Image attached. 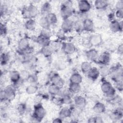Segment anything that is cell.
<instances>
[{
  "label": "cell",
  "mask_w": 123,
  "mask_h": 123,
  "mask_svg": "<svg viewBox=\"0 0 123 123\" xmlns=\"http://www.w3.org/2000/svg\"><path fill=\"white\" fill-rule=\"evenodd\" d=\"M117 51L119 55H123V45L122 43L120 44L118 46V47L117 49Z\"/></svg>",
  "instance_id": "cell-50"
},
{
  "label": "cell",
  "mask_w": 123,
  "mask_h": 123,
  "mask_svg": "<svg viewBox=\"0 0 123 123\" xmlns=\"http://www.w3.org/2000/svg\"><path fill=\"white\" fill-rule=\"evenodd\" d=\"M85 55L87 59L91 62H97L98 57V51L94 48H91L85 52Z\"/></svg>",
  "instance_id": "cell-17"
},
{
  "label": "cell",
  "mask_w": 123,
  "mask_h": 123,
  "mask_svg": "<svg viewBox=\"0 0 123 123\" xmlns=\"http://www.w3.org/2000/svg\"><path fill=\"white\" fill-rule=\"evenodd\" d=\"M122 109H116L111 112L110 115V118L113 121L116 122L122 119L123 118Z\"/></svg>",
  "instance_id": "cell-25"
},
{
  "label": "cell",
  "mask_w": 123,
  "mask_h": 123,
  "mask_svg": "<svg viewBox=\"0 0 123 123\" xmlns=\"http://www.w3.org/2000/svg\"><path fill=\"white\" fill-rule=\"evenodd\" d=\"M20 73L21 79H23V80H25V81L26 80V79L28 78V76L30 74L27 70H23V71H21Z\"/></svg>",
  "instance_id": "cell-45"
},
{
  "label": "cell",
  "mask_w": 123,
  "mask_h": 123,
  "mask_svg": "<svg viewBox=\"0 0 123 123\" xmlns=\"http://www.w3.org/2000/svg\"><path fill=\"white\" fill-rule=\"evenodd\" d=\"M74 21L70 18L63 20L61 25V30L65 33L70 32L74 29Z\"/></svg>",
  "instance_id": "cell-11"
},
{
  "label": "cell",
  "mask_w": 123,
  "mask_h": 123,
  "mask_svg": "<svg viewBox=\"0 0 123 123\" xmlns=\"http://www.w3.org/2000/svg\"><path fill=\"white\" fill-rule=\"evenodd\" d=\"M70 83L81 84L83 81V78L81 74L78 72L73 73L70 76Z\"/></svg>",
  "instance_id": "cell-22"
},
{
  "label": "cell",
  "mask_w": 123,
  "mask_h": 123,
  "mask_svg": "<svg viewBox=\"0 0 123 123\" xmlns=\"http://www.w3.org/2000/svg\"><path fill=\"white\" fill-rule=\"evenodd\" d=\"M62 119L61 118L57 117L53 120L52 122L53 123H62Z\"/></svg>",
  "instance_id": "cell-54"
},
{
  "label": "cell",
  "mask_w": 123,
  "mask_h": 123,
  "mask_svg": "<svg viewBox=\"0 0 123 123\" xmlns=\"http://www.w3.org/2000/svg\"><path fill=\"white\" fill-rule=\"evenodd\" d=\"M83 30L87 32H92L94 30V24L92 19L86 18L83 21Z\"/></svg>",
  "instance_id": "cell-15"
},
{
  "label": "cell",
  "mask_w": 123,
  "mask_h": 123,
  "mask_svg": "<svg viewBox=\"0 0 123 123\" xmlns=\"http://www.w3.org/2000/svg\"><path fill=\"white\" fill-rule=\"evenodd\" d=\"M94 5L98 10H104L109 6V2L106 0H96L94 1Z\"/></svg>",
  "instance_id": "cell-23"
},
{
  "label": "cell",
  "mask_w": 123,
  "mask_h": 123,
  "mask_svg": "<svg viewBox=\"0 0 123 123\" xmlns=\"http://www.w3.org/2000/svg\"><path fill=\"white\" fill-rule=\"evenodd\" d=\"M109 75L114 82L120 80L123 81V71L122 66L120 64H118L110 68Z\"/></svg>",
  "instance_id": "cell-3"
},
{
  "label": "cell",
  "mask_w": 123,
  "mask_h": 123,
  "mask_svg": "<svg viewBox=\"0 0 123 123\" xmlns=\"http://www.w3.org/2000/svg\"><path fill=\"white\" fill-rule=\"evenodd\" d=\"M22 13L23 16L27 19H34L37 16L38 10L35 5L30 4L23 9Z\"/></svg>",
  "instance_id": "cell-2"
},
{
  "label": "cell",
  "mask_w": 123,
  "mask_h": 123,
  "mask_svg": "<svg viewBox=\"0 0 123 123\" xmlns=\"http://www.w3.org/2000/svg\"><path fill=\"white\" fill-rule=\"evenodd\" d=\"M52 6L51 4L48 2L46 1L44 2L41 5L40 8V12L43 16H45L51 12Z\"/></svg>",
  "instance_id": "cell-20"
},
{
  "label": "cell",
  "mask_w": 123,
  "mask_h": 123,
  "mask_svg": "<svg viewBox=\"0 0 123 123\" xmlns=\"http://www.w3.org/2000/svg\"><path fill=\"white\" fill-rule=\"evenodd\" d=\"M74 105L79 110L84 109L86 105V98L81 95H76L73 100Z\"/></svg>",
  "instance_id": "cell-7"
},
{
  "label": "cell",
  "mask_w": 123,
  "mask_h": 123,
  "mask_svg": "<svg viewBox=\"0 0 123 123\" xmlns=\"http://www.w3.org/2000/svg\"><path fill=\"white\" fill-rule=\"evenodd\" d=\"M73 8L61 6L60 15L63 20L70 18L73 15Z\"/></svg>",
  "instance_id": "cell-16"
},
{
  "label": "cell",
  "mask_w": 123,
  "mask_h": 123,
  "mask_svg": "<svg viewBox=\"0 0 123 123\" xmlns=\"http://www.w3.org/2000/svg\"><path fill=\"white\" fill-rule=\"evenodd\" d=\"M46 114V111L41 104L39 103L34 106L33 118L37 122H41L45 117Z\"/></svg>",
  "instance_id": "cell-4"
},
{
  "label": "cell",
  "mask_w": 123,
  "mask_h": 123,
  "mask_svg": "<svg viewBox=\"0 0 123 123\" xmlns=\"http://www.w3.org/2000/svg\"><path fill=\"white\" fill-rule=\"evenodd\" d=\"M72 115V110L68 107H63L60 111L59 117L62 119L64 120L70 118Z\"/></svg>",
  "instance_id": "cell-21"
},
{
  "label": "cell",
  "mask_w": 123,
  "mask_h": 123,
  "mask_svg": "<svg viewBox=\"0 0 123 123\" xmlns=\"http://www.w3.org/2000/svg\"><path fill=\"white\" fill-rule=\"evenodd\" d=\"M39 25L44 29H50V25L46 16H42L39 20Z\"/></svg>",
  "instance_id": "cell-32"
},
{
  "label": "cell",
  "mask_w": 123,
  "mask_h": 123,
  "mask_svg": "<svg viewBox=\"0 0 123 123\" xmlns=\"http://www.w3.org/2000/svg\"><path fill=\"white\" fill-rule=\"evenodd\" d=\"M115 7L116 10L123 9V0H118L116 3Z\"/></svg>",
  "instance_id": "cell-49"
},
{
  "label": "cell",
  "mask_w": 123,
  "mask_h": 123,
  "mask_svg": "<svg viewBox=\"0 0 123 123\" xmlns=\"http://www.w3.org/2000/svg\"><path fill=\"white\" fill-rule=\"evenodd\" d=\"M87 122L88 123H95V117H92L89 118L88 120H87Z\"/></svg>",
  "instance_id": "cell-55"
},
{
  "label": "cell",
  "mask_w": 123,
  "mask_h": 123,
  "mask_svg": "<svg viewBox=\"0 0 123 123\" xmlns=\"http://www.w3.org/2000/svg\"><path fill=\"white\" fill-rule=\"evenodd\" d=\"M9 54L7 53H3L0 56V61L1 64H6L10 60Z\"/></svg>",
  "instance_id": "cell-40"
},
{
  "label": "cell",
  "mask_w": 123,
  "mask_h": 123,
  "mask_svg": "<svg viewBox=\"0 0 123 123\" xmlns=\"http://www.w3.org/2000/svg\"><path fill=\"white\" fill-rule=\"evenodd\" d=\"M9 78L13 85H17L22 80L20 73L15 70H12L10 72Z\"/></svg>",
  "instance_id": "cell-19"
},
{
  "label": "cell",
  "mask_w": 123,
  "mask_h": 123,
  "mask_svg": "<svg viewBox=\"0 0 123 123\" xmlns=\"http://www.w3.org/2000/svg\"><path fill=\"white\" fill-rule=\"evenodd\" d=\"M17 48L23 54L27 52V51L30 48L29 39L26 37L21 38L18 42Z\"/></svg>",
  "instance_id": "cell-6"
},
{
  "label": "cell",
  "mask_w": 123,
  "mask_h": 123,
  "mask_svg": "<svg viewBox=\"0 0 123 123\" xmlns=\"http://www.w3.org/2000/svg\"><path fill=\"white\" fill-rule=\"evenodd\" d=\"M62 49L66 54H70L76 51L75 46L71 42H63L61 45Z\"/></svg>",
  "instance_id": "cell-14"
},
{
  "label": "cell",
  "mask_w": 123,
  "mask_h": 123,
  "mask_svg": "<svg viewBox=\"0 0 123 123\" xmlns=\"http://www.w3.org/2000/svg\"><path fill=\"white\" fill-rule=\"evenodd\" d=\"M39 34L49 39H50L51 36V33L50 29H42Z\"/></svg>",
  "instance_id": "cell-41"
},
{
  "label": "cell",
  "mask_w": 123,
  "mask_h": 123,
  "mask_svg": "<svg viewBox=\"0 0 123 123\" xmlns=\"http://www.w3.org/2000/svg\"><path fill=\"white\" fill-rule=\"evenodd\" d=\"M74 29L77 33H81L83 30V22L81 20H77L75 21H74Z\"/></svg>",
  "instance_id": "cell-35"
},
{
  "label": "cell",
  "mask_w": 123,
  "mask_h": 123,
  "mask_svg": "<svg viewBox=\"0 0 123 123\" xmlns=\"http://www.w3.org/2000/svg\"><path fill=\"white\" fill-rule=\"evenodd\" d=\"M47 18L50 25H56L58 22V18L57 15L53 12H50L47 15L45 16Z\"/></svg>",
  "instance_id": "cell-34"
},
{
  "label": "cell",
  "mask_w": 123,
  "mask_h": 123,
  "mask_svg": "<svg viewBox=\"0 0 123 123\" xmlns=\"http://www.w3.org/2000/svg\"><path fill=\"white\" fill-rule=\"evenodd\" d=\"M109 28L110 30L113 33L122 32L123 28V21L121 20L119 21L116 20H114L111 21L109 25Z\"/></svg>",
  "instance_id": "cell-8"
},
{
  "label": "cell",
  "mask_w": 123,
  "mask_h": 123,
  "mask_svg": "<svg viewBox=\"0 0 123 123\" xmlns=\"http://www.w3.org/2000/svg\"><path fill=\"white\" fill-rule=\"evenodd\" d=\"M61 88L57 86L51 84L48 88V93L52 96L55 97L61 94Z\"/></svg>",
  "instance_id": "cell-24"
},
{
  "label": "cell",
  "mask_w": 123,
  "mask_h": 123,
  "mask_svg": "<svg viewBox=\"0 0 123 123\" xmlns=\"http://www.w3.org/2000/svg\"><path fill=\"white\" fill-rule=\"evenodd\" d=\"M38 87L35 84H30L25 88V92L28 95H32L38 91Z\"/></svg>",
  "instance_id": "cell-36"
},
{
  "label": "cell",
  "mask_w": 123,
  "mask_h": 123,
  "mask_svg": "<svg viewBox=\"0 0 123 123\" xmlns=\"http://www.w3.org/2000/svg\"><path fill=\"white\" fill-rule=\"evenodd\" d=\"M53 52V50L49 45L42 47L40 49L41 53L46 58L50 57Z\"/></svg>",
  "instance_id": "cell-28"
},
{
  "label": "cell",
  "mask_w": 123,
  "mask_h": 123,
  "mask_svg": "<svg viewBox=\"0 0 123 123\" xmlns=\"http://www.w3.org/2000/svg\"><path fill=\"white\" fill-rule=\"evenodd\" d=\"M111 58L110 53L108 51H104L98 55L97 62L100 65H107L110 62Z\"/></svg>",
  "instance_id": "cell-10"
},
{
  "label": "cell",
  "mask_w": 123,
  "mask_h": 123,
  "mask_svg": "<svg viewBox=\"0 0 123 123\" xmlns=\"http://www.w3.org/2000/svg\"><path fill=\"white\" fill-rule=\"evenodd\" d=\"M89 79L91 81H96L100 76L99 69L96 67H92L86 74Z\"/></svg>",
  "instance_id": "cell-18"
},
{
  "label": "cell",
  "mask_w": 123,
  "mask_h": 123,
  "mask_svg": "<svg viewBox=\"0 0 123 123\" xmlns=\"http://www.w3.org/2000/svg\"><path fill=\"white\" fill-rule=\"evenodd\" d=\"M103 42L102 36L100 34H95L91 35L88 38V43L93 47H98L101 45Z\"/></svg>",
  "instance_id": "cell-9"
},
{
  "label": "cell",
  "mask_w": 123,
  "mask_h": 123,
  "mask_svg": "<svg viewBox=\"0 0 123 123\" xmlns=\"http://www.w3.org/2000/svg\"><path fill=\"white\" fill-rule=\"evenodd\" d=\"M26 110V106L25 103H20L17 107V111L20 114H24Z\"/></svg>",
  "instance_id": "cell-43"
},
{
  "label": "cell",
  "mask_w": 123,
  "mask_h": 123,
  "mask_svg": "<svg viewBox=\"0 0 123 123\" xmlns=\"http://www.w3.org/2000/svg\"><path fill=\"white\" fill-rule=\"evenodd\" d=\"M93 111L97 114L103 113L106 111L105 105L101 102H97L93 106Z\"/></svg>",
  "instance_id": "cell-26"
},
{
  "label": "cell",
  "mask_w": 123,
  "mask_h": 123,
  "mask_svg": "<svg viewBox=\"0 0 123 123\" xmlns=\"http://www.w3.org/2000/svg\"><path fill=\"white\" fill-rule=\"evenodd\" d=\"M100 87L102 92L108 98H111L115 96L116 89L109 81L104 80L102 82Z\"/></svg>",
  "instance_id": "cell-1"
},
{
  "label": "cell",
  "mask_w": 123,
  "mask_h": 123,
  "mask_svg": "<svg viewBox=\"0 0 123 123\" xmlns=\"http://www.w3.org/2000/svg\"><path fill=\"white\" fill-rule=\"evenodd\" d=\"M38 80L37 76L35 74H30L26 79V81L30 84H35Z\"/></svg>",
  "instance_id": "cell-39"
},
{
  "label": "cell",
  "mask_w": 123,
  "mask_h": 123,
  "mask_svg": "<svg viewBox=\"0 0 123 123\" xmlns=\"http://www.w3.org/2000/svg\"><path fill=\"white\" fill-rule=\"evenodd\" d=\"M65 34L66 33H65L62 30L60 29L57 32L56 34V36L59 40L63 41L66 39Z\"/></svg>",
  "instance_id": "cell-42"
},
{
  "label": "cell",
  "mask_w": 123,
  "mask_h": 123,
  "mask_svg": "<svg viewBox=\"0 0 123 123\" xmlns=\"http://www.w3.org/2000/svg\"><path fill=\"white\" fill-rule=\"evenodd\" d=\"M92 65L90 62L85 61L81 63L80 65V69L83 74H86L88 71L92 68Z\"/></svg>",
  "instance_id": "cell-33"
},
{
  "label": "cell",
  "mask_w": 123,
  "mask_h": 123,
  "mask_svg": "<svg viewBox=\"0 0 123 123\" xmlns=\"http://www.w3.org/2000/svg\"><path fill=\"white\" fill-rule=\"evenodd\" d=\"M99 71L100 75L102 77H106L110 74V68L107 65H101Z\"/></svg>",
  "instance_id": "cell-37"
},
{
  "label": "cell",
  "mask_w": 123,
  "mask_h": 123,
  "mask_svg": "<svg viewBox=\"0 0 123 123\" xmlns=\"http://www.w3.org/2000/svg\"><path fill=\"white\" fill-rule=\"evenodd\" d=\"M61 45L62 44H60L58 40L50 41L49 44L53 51L59 50L60 48L61 47Z\"/></svg>",
  "instance_id": "cell-38"
},
{
  "label": "cell",
  "mask_w": 123,
  "mask_h": 123,
  "mask_svg": "<svg viewBox=\"0 0 123 123\" xmlns=\"http://www.w3.org/2000/svg\"><path fill=\"white\" fill-rule=\"evenodd\" d=\"M51 84H54L61 89H62L64 85V81L61 76L57 73H53L50 77Z\"/></svg>",
  "instance_id": "cell-13"
},
{
  "label": "cell",
  "mask_w": 123,
  "mask_h": 123,
  "mask_svg": "<svg viewBox=\"0 0 123 123\" xmlns=\"http://www.w3.org/2000/svg\"><path fill=\"white\" fill-rule=\"evenodd\" d=\"M50 39L47 38L41 35H39L36 38V42L42 47L49 45L50 43Z\"/></svg>",
  "instance_id": "cell-29"
},
{
  "label": "cell",
  "mask_w": 123,
  "mask_h": 123,
  "mask_svg": "<svg viewBox=\"0 0 123 123\" xmlns=\"http://www.w3.org/2000/svg\"><path fill=\"white\" fill-rule=\"evenodd\" d=\"M78 8L79 12L86 13L90 10L91 5L88 1L86 0H81L78 2Z\"/></svg>",
  "instance_id": "cell-12"
},
{
  "label": "cell",
  "mask_w": 123,
  "mask_h": 123,
  "mask_svg": "<svg viewBox=\"0 0 123 123\" xmlns=\"http://www.w3.org/2000/svg\"><path fill=\"white\" fill-rule=\"evenodd\" d=\"M115 83V88L117 89L118 91L122 92L123 89V81H116L114 82Z\"/></svg>",
  "instance_id": "cell-44"
},
{
  "label": "cell",
  "mask_w": 123,
  "mask_h": 123,
  "mask_svg": "<svg viewBox=\"0 0 123 123\" xmlns=\"http://www.w3.org/2000/svg\"><path fill=\"white\" fill-rule=\"evenodd\" d=\"M103 121L101 117H99V116H96L95 117V123H103Z\"/></svg>",
  "instance_id": "cell-53"
},
{
  "label": "cell",
  "mask_w": 123,
  "mask_h": 123,
  "mask_svg": "<svg viewBox=\"0 0 123 123\" xmlns=\"http://www.w3.org/2000/svg\"><path fill=\"white\" fill-rule=\"evenodd\" d=\"M114 15L116 18L122 20L123 18V9L116 10Z\"/></svg>",
  "instance_id": "cell-46"
},
{
  "label": "cell",
  "mask_w": 123,
  "mask_h": 123,
  "mask_svg": "<svg viewBox=\"0 0 123 123\" xmlns=\"http://www.w3.org/2000/svg\"><path fill=\"white\" fill-rule=\"evenodd\" d=\"M7 32L6 26L4 24H2V23L0 24V34L1 35H5Z\"/></svg>",
  "instance_id": "cell-48"
},
{
  "label": "cell",
  "mask_w": 123,
  "mask_h": 123,
  "mask_svg": "<svg viewBox=\"0 0 123 123\" xmlns=\"http://www.w3.org/2000/svg\"><path fill=\"white\" fill-rule=\"evenodd\" d=\"M80 84L70 83L68 87V91L71 94H77L81 90Z\"/></svg>",
  "instance_id": "cell-30"
},
{
  "label": "cell",
  "mask_w": 123,
  "mask_h": 123,
  "mask_svg": "<svg viewBox=\"0 0 123 123\" xmlns=\"http://www.w3.org/2000/svg\"><path fill=\"white\" fill-rule=\"evenodd\" d=\"M73 2L71 0H65L63 1L61 4V6H64V7H68V8H73Z\"/></svg>",
  "instance_id": "cell-47"
},
{
  "label": "cell",
  "mask_w": 123,
  "mask_h": 123,
  "mask_svg": "<svg viewBox=\"0 0 123 123\" xmlns=\"http://www.w3.org/2000/svg\"><path fill=\"white\" fill-rule=\"evenodd\" d=\"M64 65L62 62H57L56 64V66L57 67V69H58L60 70H62L63 68Z\"/></svg>",
  "instance_id": "cell-52"
},
{
  "label": "cell",
  "mask_w": 123,
  "mask_h": 123,
  "mask_svg": "<svg viewBox=\"0 0 123 123\" xmlns=\"http://www.w3.org/2000/svg\"><path fill=\"white\" fill-rule=\"evenodd\" d=\"M37 23L34 19H27L25 24V28L29 31L34 30L36 27Z\"/></svg>",
  "instance_id": "cell-31"
},
{
  "label": "cell",
  "mask_w": 123,
  "mask_h": 123,
  "mask_svg": "<svg viewBox=\"0 0 123 123\" xmlns=\"http://www.w3.org/2000/svg\"><path fill=\"white\" fill-rule=\"evenodd\" d=\"M70 94L71 93L69 92V91H68L67 92L64 93L62 94L61 97L60 98L62 104L70 105L73 103V100Z\"/></svg>",
  "instance_id": "cell-27"
},
{
  "label": "cell",
  "mask_w": 123,
  "mask_h": 123,
  "mask_svg": "<svg viewBox=\"0 0 123 123\" xmlns=\"http://www.w3.org/2000/svg\"><path fill=\"white\" fill-rule=\"evenodd\" d=\"M4 90L5 101L12 100L15 97L16 89L14 85H9L6 86Z\"/></svg>",
  "instance_id": "cell-5"
},
{
  "label": "cell",
  "mask_w": 123,
  "mask_h": 123,
  "mask_svg": "<svg viewBox=\"0 0 123 123\" xmlns=\"http://www.w3.org/2000/svg\"><path fill=\"white\" fill-rule=\"evenodd\" d=\"M0 99L1 102H5V94L4 92V90H1L0 92Z\"/></svg>",
  "instance_id": "cell-51"
}]
</instances>
